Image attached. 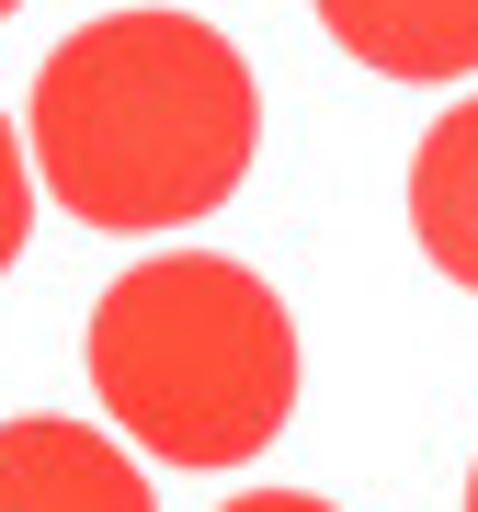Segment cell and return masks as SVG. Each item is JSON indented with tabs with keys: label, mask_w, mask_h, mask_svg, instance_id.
Wrapping results in <instances>:
<instances>
[{
	"label": "cell",
	"mask_w": 478,
	"mask_h": 512,
	"mask_svg": "<svg viewBox=\"0 0 478 512\" xmlns=\"http://www.w3.org/2000/svg\"><path fill=\"white\" fill-rule=\"evenodd\" d=\"M92 399L171 467H251L296 410V319L228 251H148L92 296Z\"/></svg>",
	"instance_id": "cell-2"
},
{
	"label": "cell",
	"mask_w": 478,
	"mask_h": 512,
	"mask_svg": "<svg viewBox=\"0 0 478 512\" xmlns=\"http://www.w3.org/2000/svg\"><path fill=\"white\" fill-rule=\"evenodd\" d=\"M228 512H342V501H319V490H239Z\"/></svg>",
	"instance_id": "cell-7"
},
{
	"label": "cell",
	"mask_w": 478,
	"mask_h": 512,
	"mask_svg": "<svg viewBox=\"0 0 478 512\" xmlns=\"http://www.w3.org/2000/svg\"><path fill=\"white\" fill-rule=\"evenodd\" d=\"M0 512H160V501H148L137 456L114 433L23 410V421H0Z\"/></svg>",
	"instance_id": "cell-3"
},
{
	"label": "cell",
	"mask_w": 478,
	"mask_h": 512,
	"mask_svg": "<svg viewBox=\"0 0 478 512\" xmlns=\"http://www.w3.org/2000/svg\"><path fill=\"white\" fill-rule=\"evenodd\" d=\"M467 512H478V467H467Z\"/></svg>",
	"instance_id": "cell-8"
},
{
	"label": "cell",
	"mask_w": 478,
	"mask_h": 512,
	"mask_svg": "<svg viewBox=\"0 0 478 512\" xmlns=\"http://www.w3.org/2000/svg\"><path fill=\"white\" fill-rule=\"evenodd\" d=\"M319 23L376 80H467L478 69V0H319Z\"/></svg>",
	"instance_id": "cell-4"
},
{
	"label": "cell",
	"mask_w": 478,
	"mask_h": 512,
	"mask_svg": "<svg viewBox=\"0 0 478 512\" xmlns=\"http://www.w3.org/2000/svg\"><path fill=\"white\" fill-rule=\"evenodd\" d=\"M410 239L433 251L444 285L478 296V103L433 114L422 148H410Z\"/></svg>",
	"instance_id": "cell-5"
},
{
	"label": "cell",
	"mask_w": 478,
	"mask_h": 512,
	"mask_svg": "<svg viewBox=\"0 0 478 512\" xmlns=\"http://www.w3.org/2000/svg\"><path fill=\"white\" fill-rule=\"evenodd\" d=\"M0 12H23V0H0Z\"/></svg>",
	"instance_id": "cell-9"
},
{
	"label": "cell",
	"mask_w": 478,
	"mask_h": 512,
	"mask_svg": "<svg viewBox=\"0 0 478 512\" xmlns=\"http://www.w3.org/2000/svg\"><path fill=\"white\" fill-rule=\"evenodd\" d=\"M23 228H35V183H23V137H12V114H0V274L23 262Z\"/></svg>",
	"instance_id": "cell-6"
},
{
	"label": "cell",
	"mask_w": 478,
	"mask_h": 512,
	"mask_svg": "<svg viewBox=\"0 0 478 512\" xmlns=\"http://www.w3.org/2000/svg\"><path fill=\"white\" fill-rule=\"evenodd\" d=\"M35 171L80 228H183L217 217L251 171L262 92L239 46L194 12H103L35 69Z\"/></svg>",
	"instance_id": "cell-1"
}]
</instances>
